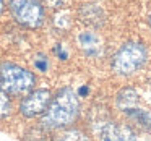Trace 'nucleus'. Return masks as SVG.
Listing matches in <instances>:
<instances>
[{
  "label": "nucleus",
  "instance_id": "nucleus-1",
  "mask_svg": "<svg viewBox=\"0 0 151 141\" xmlns=\"http://www.w3.org/2000/svg\"><path fill=\"white\" fill-rule=\"evenodd\" d=\"M80 101L76 92L72 88H62L50 99L46 112L42 114L41 125L47 130L67 128L78 118Z\"/></svg>",
  "mask_w": 151,
  "mask_h": 141
},
{
  "label": "nucleus",
  "instance_id": "nucleus-2",
  "mask_svg": "<svg viewBox=\"0 0 151 141\" xmlns=\"http://www.w3.org/2000/svg\"><path fill=\"white\" fill-rule=\"evenodd\" d=\"M148 60V50L143 42L128 41L122 44L111 60V68L119 76H130L141 68Z\"/></svg>",
  "mask_w": 151,
  "mask_h": 141
},
{
  "label": "nucleus",
  "instance_id": "nucleus-3",
  "mask_svg": "<svg viewBox=\"0 0 151 141\" xmlns=\"http://www.w3.org/2000/svg\"><path fill=\"white\" fill-rule=\"evenodd\" d=\"M36 84V76L33 72L21 65L5 62L0 65V88L8 96L28 94Z\"/></svg>",
  "mask_w": 151,
  "mask_h": 141
},
{
  "label": "nucleus",
  "instance_id": "nucleus-4",
  "mask_svg": "<svg viewBox=\"0 0 151 141\" xmlns=\"http://www.w3.org/2000/svg\"><path fill=\"white\" fill-rule=\"evenodd\" d=\"M13 20L26 29H37L46 21V10L39 0H8Z\"/></svg>",
  "mask_w": 151,
  "mask_h": 141
},
{
  "label": "nucleus",
  "instance_id": "nucleus-5",
  "mask_svg": "<svg viewBox=\"0 0 151 141\" xmlns=\"http://www.w3.org/2000/svg\"><path fill=\"white\" fill-rule=\"evenodd\" d=\"M50 99V91L49 89H34V91H29L26 96L23 97L20 104V112L23 117L26 118H34L37 115H42L46 112L47 105H49Z\"/></svg>",
  "mask_w": 151,
  "mask_h": 141
},
{
  "label": "nucleus",
  "instance_id": "nucleus-6",
  "mask_svg": "<svg viewBox=\"0 0 151 141\" xmlns=\"http://www.w3.org/2000/svg\"><path fill=\"white\" fill-rule=\"evenodd\" d=\"M101 141H137V133L125 123L107 122L99 128Z\"/></svg>",
  "mask_w": 151,
  "mask_h": 141
},
{
  "label": "nucleus",
  "instance_id": "nucleus-7",
  "mask_svg": "<svg viewBox=\"0 0 151 141\" xmlns=\"http://www.w3.org/2000/svg\"><path fill=\"white\" fill-rule=\"evenodd\" d=\"M78 18L83 24L91 28H101L106 23V13L98 4L94 2H86L81 4L78 8Z\"/></svg>",
  "mask_w": 151,
  "mask_h": 141
},
{
  "label": "nucleus",
  "instance_id": "nucleus-8",
  "mask_svg": "<svg viewBox=\"0 0 151 141\" xmlns=\"http://www.w3.org/2000/svg\"><path fill=\"white\" fill-rule=\"evenodd\" d=\"M138 97L140 96L133 88H122L115 96V105H117L119 110L127 112L128 109L138 105Z\"/></svg>",
  "mask_w": 151,
  "mask_h": 141
},
{
  "label": "nucleus",
  "instance_id": "nucleus-9",
  "mask_svg": "<svg viewBox=\"0 0 151 141\" xmlns=\"http://www.w3.org/2000/svg\"><path fill=\"white\" fill-rule=\"evenodd\" d=\"M78 44L86 54H94V52H98L99 47H101L99 37L96 36L94 33H91V31H85V33L80 34L78 36Z\"/></svg>",
  "mask_w": 151,
  "mask_h": 141
},
{
  "label": "nucleus",
  "instance_id": "nucleus-10",
  "mask_svg": "<svg viewBox=\"0 0 151 141\" xmlns=\"http://www.w3.org/2000/svg\"><path fill=\"white\" fill-rule=\"evenodd\" d=\"M124 114H127L132 120H135L137 123H140L143 128H151V112L146 110V109L140 107V105H135V107L128 109L127 112H124Z\"/></svg>",
  "mask_w": 151,
  "mask_h": 141
},
{
  "label": "nucleus",
  "instance_id": "nucleus-11",
  "mask_svg": "<svg viewBox=\"0 0 151 141\" xmlns=\"http://www.w3.org/2000/svg\"><path fill=\"white\" fill-rule=\"evenodd\" d=\"M55 141H89L81 130H65L55 138Z\"/></svg>",
  "mask_w": 151,
  "mask_h": 141
},
{
  "label": "nucleus",
  "instance_id": "nucleus-12",
  "mask_svg": "<svg viewBox=\"0 0 151 141\" xmlns=\"http://www.w3.org/2000/svg\"><path fill=\"white\" fill-rule=\"evenodd\" d=\"M12 114V101L8 94L0 88V118H5Z\"/></svg>",
  "mask_w": 151,
  "mask_h": 141
},
{
  "label": "nucleus",
  "instance_id": "nucleus-13",
  "mask_svg": "<svg viewBox=\"0 0 151 141\" xmlns=\"http://www.w3.org/2000/svg\"><path fill=\"white\" fill-rule=\"evenodd\" d=\"M24 141H49V135L42 128H31L24 135Z\"/></svg>",
  "mask_w": 151,
  "mask_h": 141
},
{
  "label": "nucleus",
  "instance_id": "nucleus-14",
  "mask_svg": "<svg viewBox=\"0 0 151 141\" xmlns=\"http://www.w3.org/2000/svg\"><path fill=\"white\" fill-rule=\"evenodd\" d=\"M70 24H72V21H70V15L65 13V11H60V13H57L55 16H54V26H55L57 29H60V31L68 29Z\"/></svg>",
  "mask_w": 151,
  "mask_h": 141
},
{
  "label": "nucleus",
  "instance_id": "nucleus-15",
  "mask_svg": "<svg viewBox=\"0 0 151 141\" xmlns=\"http://www.w3.org/2000/svg\"><path fill=\"white\" fill-rule=\"evenodd\" d=\"M39 2L42 5H46V7H50V8H62L68 0H39Z\"/></svg>",
  "mask_w": 151,
  "mask_h": 141
},
{
  "label": "nucleus",
  "instance_id": "nucleus-16",
  "mask_svg": "<svg viewBox=\"0 0 151 141\" xmlns=\"http://www.w3.org/2000/svg\"><path fill=\"white\" fill-rule=\"evenodd\" d=\"M4 11H5V2L4 0H0V15L4 13Z\"/></svg>",
  "mask_w": 151,
  "mask_h": 141
},
{
  "label": "nucleus",
  "instance_id": "nucleus-17",
  "mask_svg": "<svg viewBox=\"0 0 151 141\" xmlns=\"http://www.w3.org/2000/svg\"><path fill=\"white\" fill-rule=\"evenodd\" d=\"M148 23H150V28H151V13H150V16H148Z\"/></svg>",
  "mask_w": 151,
  "mask_h": 141
}]
</instances>
